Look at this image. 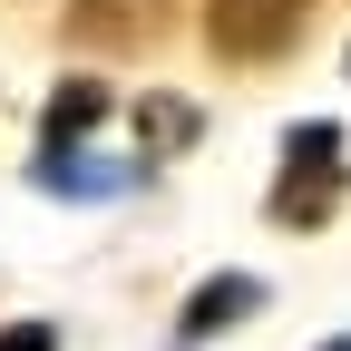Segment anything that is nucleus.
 <instances>
[{"mask_svg": "<svg viewBox=\"0 0 351 351\" xmlns=\"http://www.w3.org/2000/svg\"><path fill=\"white\" fill-rule=\"evenodd\" d=\"M156 29V0H69V39L108 49V39H147Z\"/></svg>", "mask_w": 351, "mask_h": 351, "instance_id": "obj_4", "label": "nucleus"}, {"mask_svg": "<svg viewBox=\"0 0 351 351\" xmlns=\"http://www.w3.org/2000/svg\"><path fill=\"white\" fill-rule=\"evenodd\" d=\"M332 351H351V341H332Z\"/></svg>", "mask_w": 351, "mask_h": 351, "instance_id": "obj_8", "label": "nucleus"}, {"mask_svg": "<svg viewBox=\"0 0 351 351\" xmlns=\"http://www.w3.org/2000/svg\"><path fill=\"white\" fill-rule=\"evenodd\" d=\"M0 351H59V332L49 322H20V332H0Z\"/></svg>", "mask_w": 351, "mask_h": 351, "instance_id": "obj_7", "label": "nucleus"}, {"mask_svg": "<svg viewBox=\"0 0 351 351\" xmlns=\"http://www.w3.org/2000/svg\"><path fill=\"white\" fill-rule=\"evenodd\" d=\"M254 302H263V283H254V274H215V283H195V293H186V313H176V341L195 351V341H215L225 322H244Z\"/></svg>", "mask_w": 351, "mask_h": 351, "instance_id": "obj_3", "label": "nucleus"}, {"mask_svg": "<svg viewBox=\"0 0 351 351\" xmlns=\"http://www.w3.org/2000/svg\"><path fill=\"white\" fill-rule=\"evenodd\" d=\"M98 117H108V88H98V78H69L59 98H49V117H39V147L59 156V147H78V137H88Z\"/></svg>", "mask_w": 351, "mask_h": 351, "instance_id": "obj_5", "label": "nucleus"}, {"mask_svg": "<svg viewBox=\"0 0 351 351\" xmlns=\"http://www.w3.org/2000/svg\"><path fill=\"white\" fill-rule=\"evenodd\" d=\"M137 137H147V156H166V147H186V137H195V108H186V98H156V108L137 117Z\"/></svg>", "mask_w": 351, "mask_h": 351, "instance_id": "obj_6", "label": "nucleus"}, {"mask_svg": "<svg viewBox=\"0 0 351 351\" xmlns=\"http://www.w3.org/2000/svg\"><path fill=\"white\" fill-rule=\"evenodd\" d=\"M302 29H313V0H205V49L234 59V69L283 59Z\"/></svg>", "mask_w": 351, "mask_h": 351, "instance_id": "obj_2", "label": "nucleus"}, {"mask_svg": "<svg viewBox=\"0 0 351 351\" xmlns=\"http://www.w3.org/2000/svg\"><path fill=\"white\" fill-rule=\"evenodd\" d=\"M341 205V127L313 117L283 137V176H274V225H322Z\"/></svg>", "mask_w": 351, "mask_h": 351, "instance_id": "obj_1", "label": "nucleus"}]
</instances>
